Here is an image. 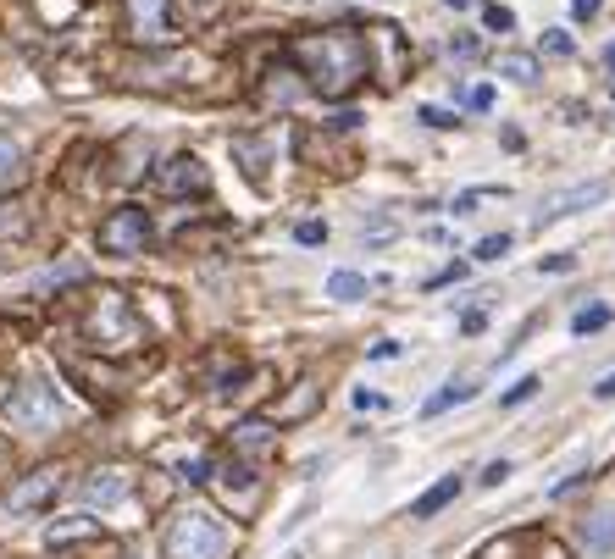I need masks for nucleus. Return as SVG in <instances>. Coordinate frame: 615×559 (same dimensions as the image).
Instances as JSON below:
<instances>
[{"label":"nucleus","mask_w":615,"mask_h":559,"mask_svg":"<svg viewBox=\"0 0 615 559\" xmlns=\"http://www.w3.org/2000/svg\"><path fill=\"white\" fill-rule=\"evenodd\" d=\"M604 194H610V183H571V189H560V194H543L538 200V211H532V222H560V216H577V211H588V205H599Z\"/></svg>","instance_id":"39448f33"},{"label":"nucleus","mask_w":615,"mask_h":559,"mask_svg":"<svg viewBox=\"0 0 615 559\" xmlns=\"http://www.w3.org/2000/svg\"><path fill=\"white\" fill-rule=\"evenodd\" d=\"M294 67L311 78V89L322 100H344L350 89L366 84V72H372V50L355 28H322V34H305L289 45Z\"/></svg>","instance_id":"f257e3e1"},{"label":"nucleus","mask_w":615,"mask_h":559,"mask_svg":"<svg viewBox=\"0 0 615 559\" xmlns=\"http://www.w3.org/2000/svg\"><path fill=\"white\" fill-rule=\"evenodd\" d=\"M455 493H460V476H444V482H438V488H427L422 499L410 504V515H416V521H433V515L444 510L449 499H455Z\"/></svg>","instance_id":"ddd939ff"},{"label":"nucleus","mask_w":615,"mask_h":559,"mask_svg":"<svg viewBox=\"0 0 615 559\" xmlns=\"http://www.w3.org/2000/svg\"><path fill=\"white\" fill-rule=\"evenodd\" d=\"M233 449H239L244 460H266V454L278 449V427H272L266 416L239 421V427H233Z\"/></svg>","instance_id":"1a4fd4ad"},{"label":"nucleus","mask_w":615,"mask_h":559,"mask_svg":"<svg viewBox=\"0 0 615 559\" xmlns=\"http://www.w3.org/2000/svg\"><path fill=\"white\" fill-rule=\"evenodd\" d=\"M399 355V344H394V338H383V344H372V360H394Z\"/></svg>","instance_id":"2f4dec72"},{"label":"nucleus","mask_w":615,"mask_h":559,"mask_svg":"<svg viewBox=\"0 0 615 559\" xmlns=\"http://www.w3.org/2000/svg\"><path fill=\"white\" fill-rule=\"evenodd\" d=\"M178 476L194 488V482H205V476H211V465H205V460H183V465H178Z\"/></svg>","instance_id":"5701e85b"},{"label":"nucleus","mask_w":615,"mask_h":559,"mask_svg":"<svg viewBox=\"0 0 615 559\" xmlns=\"http://www.w3.org/2000/svg\"><path fill=\"white\" fill-rule=\"evenodd\" d=\"M505 476H510V460H494V465H488V471H483V488H499Z\"/></svg>","instance_id":"bb28decb"},{"label":"nucleus","mask_w":615,"mask_h":559,"mask_svg":"<svg viewBox=\"0 0 615 559\" xmlns=\"http://www.w3.org/2000/svg\"><path fill=\"white\" fill-rule=\"evenodd\" d=\"M422 122H427V128H455V117L438 111V106H422Z\"/></svg>","instance_id":"a878e982"},{"label":"nucleus","mask_w":615,"mask_h":559,"mask_svg":"<svg viewBox=\"0 0 615 559\" xmlns=\"http://www.w3.org/2000/svg\"><path fill=\"white\" fill-rule=\"evenodd\" d=\"M327 299H366V277L361 272H333L327 277Z\"/></svg>","instance_id":"dca6fc26"},{"label":"nucleus","mask_w":615,"mask_h":559,"mask_svg":"<svg viewBox=\"0 0 615 559\" xmlns=\"http://www.w3.org/2000/svg\"><path fill=\"white\" fill-rule=\"evenodd\" d=\"M150 244V211L145 205H117L100 222V250L106 255H145Z\"/></svg>","instance_id":"20e7f679"},{"label":"nucleus","mask_w":615,"mask_h":559,"mask_svg":"<svg viewBox=\"0 0 615 559\" xmlns=\"http://www.w3.org/2000/svg\"><path fill=\"white\" fill-rule=\"evenodd\" d=\"M383 405H388L383 393H366V388H361V393H355V410H383Z\"/></svg>","instance_id":"c756f323"},{"label":"nucleus","mask_w":615,"mask_h":559,"mask_svg":"<svg viewBox=\"0 0 615 559\" xmlns=\"http://www.w3.org/2000/svg\"><path fill=\"white\" fill-rule=\"evenodd\" d=\"M593 393H599V399H615V371H610V377H604V382H599V388H593Z\"/></svg>","instance_id":"72a5a7b5"},{"label":"nucleus","mask_w":615,"mask_h":559,"mask_svg":"<svg viewBox=\"0 0 615 559\" xmlns=\"http://www.w3.org/2000/svg\"><path fill=\"white\" fill-rule=\"evenodd\" d=\"M610 327V305H582L577 316H571V333L588 338V333H604Z\"/></svg>","instance_id":"4468645a"},{"label":"nucleus","mask_w":615,"mask_h":559,"mask_svg":"<svg viewBox=\"0 0 615 559\" xmlns=\"http://www.w3.org/2000/svg\"><path fill=\"white\" fill-rule=\"evenodd\" d=\"M466 100H471V111H488V106H494V89H488V84H483V89H471V95H466Z\"/></svg>","instance_id":"7c9ffc66"},{"label":"nucleus","mask_w":615,"mask_h":559,"mask_svg":"<svg viewBox=\"0 0 615 559\" xmlns=\"http://www.w3.org/2000/svg\"><path fill=\"white\" fill-rule=\"evenodd\" d=\"M538 388H543L538 377H521L516 388H505V399H499V405H505V410H516V405H527V399H532V393H538Z\"/></svg>","instance_id":"6ab92c4d"},{"label":"nucleus","mask_w":615,"mask_h":559,"mask_svg":"<svg viewBox=\"0 0 615 559\" xmlns=\"http://www.w3.org/2000/svg\"><path fill=\"white\" fill-rule=\"evenodd\" d=\"M604 67H610V72H615V45H604Z\"/></svg>","instance_id":"c9c22d12"},{"label":"nucleus","mask_w":615,"mask_h":559,"mask_svg":"<svg viewBox=\"0 0 615 559\" xmlns=\"http://www.w3.org/2000/svg\"><path fill=\"white\" fill-rule=\"evenodd\" d=\"M571 266H577V255H543L538 272H571Z\"/></svg>","instance_id":"393cba45"},{"label":"nucleus","mask_w":615,"mask_h":559,"mask_svg":"<svg viewBox=\"0 0 615 559\" xmlns=\"http://www.w3.org/2000/svg\"><path fill=\"white\" fill-rule=\"evenodd\" d=\"M311 405H316V388H311V382H300V393H294L289 405H283V416H305Z\"/></svg>","instance_id":"412c9836"},{"label":"nucleus","mask_w":615,"mask_h":559,"mask_svg":"<svg viewBox=\"0 0 615 559\" xmlns=\"http://www.w3.org/2000/svg\"><path fill=\"white\" fill-rule=\"evenodd\" d=\"M294 238H300V244H322V238H327V222H300V227H294Z\"/></svg>","instance_id":"b1692460"},{"label":"nucleus","mask_w":615,"mask_h":559,"mask_svg":"<svg viewBox=\"0 0 615 559\" xmlns=\"http://www.w3.org/2000/svg\"><path fill=\"white\" fill-rule=\"evenodd\" d=\"M100 532V526L95 521H89V515H67V521H61V526H50V543H78V537H95Z\"/></svg>","instance_id":"2eb2a0df"},{"label":"nucleus","mask_w":615,"mask_h":559,"mask_svg":"<svg viewBox=\"0 0 615 559\" xmlns=\"http://www.w3.org/2000/svg\"><path fill=\"white\" fill-rule=\"evenodd\" d=\"M6 427L12 432H28V438H45V432L61 427V416H67V405H61V393L50 388L45 377H28L12 388V399H6Z\"/></svg>","instance_id":"7ed1b4c3"},{"label":"nucleus","mask_w":615,"mask_h":559,"mask_svg":"<svg viewBox=\"0 0 615 559\" xmlns=\"http://www.w3.org/2000/svg\"><path fill=\"white\" fill-rule=\"evenodd\" d=\"M444 6H455V12H471V6H477V0H444Z\"/></svg>","instance_id":"f704fd0d"},{"label":"nucleus","mask_w":615,"mask_h":559,"mask_svg":"<svg viewBox=\"0 0 615 559\" xmlns=\"http://www.w3.org/2000/svg\"><path fill=\"white\" fill-rule=\"evenodd\" d=\"M499 72L516 78V84H532V78H538V61L532 56H499Z\"/></svg>","instance_id":"a211bd4d"},{"label":"nucleus","mask_w":615,"mask_h":559,"mask_svg":"<svg viewBox=\"0 0 615 559\" xmlns=\"http://www.w3.org/2000/svg\"><path fill=\"white\" fill-rule=\"evenodd\" d=\"M471 393H477V388H471V382H449L444 393H433V399H427V416H444L449 405H466Z\"/></svg>","instance_id":"f3484780"},{"label":"nucleus","mask_w":615,"mask_h":559,"mask_svg":"<svg viewBox=\"0 0 615 559\" xmlns=\"http://www.w3.org/2000/svg\"><path fill=\"white\" fill-rule=\"evenodd\" d=\"M172 0H128V34L139 45H161L172 34V17H167Z\"/></svg>","instance_id":"0eeeda50"},{"label":"nucleus","mask_w":615,"mask_h":559,"mask_svg":"<svg viewBox=\"0 0 615 559\" xmlns=\"http://www.w3.org/2000/svg\"><path fill=\"white\" fill-rule=\"evenodd\" d=\"M156 189L172 194V200H183V194H205L211 189V172H205L200 155H172L167 167L156 172Z\"/></svg>","instance_id":"423d86ee"},{"label":"nucleus","mask_w":615,"mask_h":559,"mask_svg":"<svg viewBox=\"0 0 615 559\" xmlns=\"http://www.w3.org/2000/svg\"><path fill=\"white\" fill-rule=\"evenodd\" d=\"M599 6H604V0H571V17H577V23H588V17H599Z\"/></svg>","instance_id":"cd10ccee"},{"label":"nucleus","mask_w":615,"mask_h":559,"mask_svg":"<svg viewBox=\"0 0 615 559\" xmlns=\"http://www.w3.org/2000/svg\"><path fill=\"white\" fill-rule=\"evenodd\" d=\"M23 178H28V155H23V144H17L12 133H0V189H17Z\"/></svg>","instance_id":"f8f14e48"},{"label":"nucleus","mask_w":615,"mask_h":559,"mask_svg":"<svg viewBox=\"0 0 615 559\" xmlns=\"http://www.w3.org/2000/svg\"><path fill=\"white\" fill-rule=\"evenodd\" d=\"M56 493H61V471H34L6 493V510H39V504H50Z\"/></svg>","instance_id":"6e6552de"},{"label":"nucleus","mask_w":615,"mask_h":559,"mask_svg":"<svg viewBox=\"0 0 615 559\" xmlns=\"http://www.w3.org/2000/svg\"><path fill=\"white\" fill-rule=\"evenodd\" d=\"M122 499H128V471H117V465H106L84 482V504H95V510H117Z\"/></svg>","instance_id":"9d476101"},{"label":"nucleus","mask_w":615,"mask_h":559,"mask_svg":"<svg viewBox=\"0 0 615 559\" xmlns=\"http://www.w3.org/2000/svg\"><path fill=\"white\" fill-rule=\"evenodd\" d=\"M582 548H588V554H610L615 548V504H604V510H593L588 521H582Z\"/></svg>","instance_id":"9b49d317"},{"label":"nucleus","mask_w":615,"mask_h":559,"mask_svg":"<svg viewBox=\"0 0 615 559\" xmlns=\"http://www.w3.org/2000/svg\"><path fill=\"white\" fill-rule=\"evenodd\" d=\"M549 50H555V56H571V39L555 28V34H549Z\"/></svg>","instance_id":"473e14b6"},{"label":"nucleus","mask_w":615,"mask_h":559,"mask_svg":"<svg viewBox=\"0 0 615 559\" xmlns=\"http://www.w3.org/2000/svg\"><path fill=\"white\" fill-rule=\"evenodd\" d=\"M161 554L167 559H222L228 554V526H222L211 510H178L167 521Z\"/></svg>","instance_id":"f03ea898"},{"label":"nucleus","mask_w":615,"mask_h":559,"mask_svg":"<svg viewBox=\"0 0 615 559\" xmlns=\"http://www.w3.org/2000/svg\"><path fill=\"white\" fill-rule=\"evenodd\" d=\"M505 250H510V233H488L483 244H477V261H499Z\"/></svg>","instance_id":"aec40b11"},{"label":"nucleus","mask_w":615,"mask_h":559,"mask_svg":"<svg viewBox=\"0 0 615 559\" xmlns=\"http://www.w3.org/2000/svg\"><path fill=\"white\" fill-rule=\"evenodd\" d=\"M488 28H494V34H510V28H516V12H510V6H488Z\"/></svg>","instance_id":"4be33fe9"},{"label":"nucleus","mask_w":615,"mask_h":559,"mask_svg":"<svg viewBox=\"0 0 615 559\" xmlns=\"http://www.w3.org/2000/svg\"><path fill=\"white\" fill-rule=\"evenodd\" d=\"M460 277H466V266H444V272H438L427 288H449V283H460Z\"/></svg>","instance_id":"c85d7f7f"}]
</instances>
